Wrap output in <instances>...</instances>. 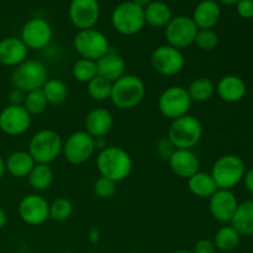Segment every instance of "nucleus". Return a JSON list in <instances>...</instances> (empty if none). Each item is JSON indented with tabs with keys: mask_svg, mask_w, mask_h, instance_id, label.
<instances>
[{
	"mask_svg": "<svg viewBox=\"0 0 253 253\" xmlns=\"http://www.w3.org/2000/svg\"><path fill=\"white\" fill-rule=\"evenodd\" d=\"M96 168L101 177L119 183L131 174L133 161L130 153L119 146H106L96 156Z\"/></svg>",
	"mask_w": 253,
	"mask_h": 253,
	"instance_id": "f257e3e1",
	"label": "nucleus"
},
{
	"mask_svg": "<svg viewBox=\"0 0 253 253\" xmlns=\"http://www.w3.org/2000/svg\"><path fill=\"white\" fill-rule=\"evenodd\" d=\"M145 95V82L138 76L126 73L113 83L110 100L120 110H130L140 105Z\"/></svg>",
	"mask_w": 253,
	"mask_h": 253,
	"instance_id": "f03ea898",
	"label": "nucleus"
},
{
	"mask_svg": "<svg viewBox=\"0 0 253 253\" xmlns=\"http://www.w3.org/2000/svg\"><path fill=\"white\" fill-rule=\"evenodd\" d=\"M203 132L204 128L202 121L194 115L188 114L170 123L167 138L174 148L194 150L202 141Z\"/></svg>",
	"mask_w": 253,
	"mask_h": 253,
	"instance_id": "7ed1b4c3",
	"label": "nucleus"
},
{
	"mask_svg": "<svg viewBox=\"0 0 253 253\" xmlns=\"http://www.w3.org/2000/svg\"><path fill=\"white\" fill-rule=\"evenodd\" d=\"M63 138L57 131L51 128L37 131L29 142V153L36 163L51 165L62 155Z\"/></svg>",
	"mask_w": 253,
	"mask_h": 253,
	"instance_id": "20e7f679",
	"label": "nucleus"
},
{
	"mask_svg": "<svg viewBox=\"0 0 253 253\" xmlns=\"http://www.w3.org/2000/svg\"><path fill=\"white\" fill-rule=\"evenodd\" d=\"M246 166L237 155H224L217 158L211 168V177L214 178L219 189L232 190L244 180Z\"/></svg>",
	"mask_w": 253,
	"mask_h": 253,
	"instance_id": "39448f33",
	"label": "nucleus"
},
{
	"mask_svg": "<svg viewBox=\"0 0 253 253\" xmlns=\"http://www.w3.org/2000/svg\"><path fill=\"white\" fill-rule=\"evenodd\" d=\"M48 79L46 66L39 59H29L15 67L11 73L12 88L29 93L43 86Z\"/></svg>",
	"mask_w": 253,
	"mask_h": 253,
	"instance_id": "423d86ee",
	"label": "nucleus"
},
{
	"mask_svg": "<svg viewBox=\"0 0 253 253\" xmlns=\"http://www.w3.org/2000/svg\"><path fill=\"white\" fill-rule=\"evenodd\" d=\"M111 25L120 35L133 36L145 27V14L142 7L137 6L132 0L120 2L111 14Z\"/></svg>",
	"mask_w": 253,
	"mask_h": 253,
	"instance_id": "0eeeda50",
	"label": "nucleus"
},
{
	"mask_svg": "<svg viewBox=\"0 0 253 253\" xmlns=\"http://www.w3.org/2000/svg\"><path fill=\"white\" fill-rule=\"evenodd\" d=\"M73 47L81 58L95 62L110 51L108 37L94 27L79 30L73 39Z\"/></svg>",
	"mask_w": 253,
	"mask_h": 253,
	"instance_id": "6e6552de",
	"label": "nucleus"
},
{
	"mask_svg": "<svg viewBox=\"0 0 253 253\" xmlns=\"http://www.w3.org/2000/svg\"><path fill=\"white\" fill-rule=\"evenodd\" d=\"M192 104L187 88L182 85L168 86L158 96V110L170 121L188 115Z\"/></svg>",
	"mask_w": 253,
	"mask_h": 253,
	"instance_id": "1a4fd4ad",
	"label": "nucleus"
},
{
	"mask_svg": "<svg viewBox=\"0 0 253 253\" xmlns=\"http://www.w3.org/2000/svg\"><path fill=\"white\" fill-rule=\"evenodd\" d=\"M95 151V140L84 130L74 131L63 140L62 155L71 165H83L90 160Z\"/></svg>",
	"mask_w": 253,
	"mask_h": 253,
	"instance_id": "9d476101",
	"label": "nucleus"
},
{
	"mask_svg": "<svg viewBox=\"0 0 253 253\" xmlns=\"http://www.w3.org/2000/svg\"><path fill=\"white\" fill-rule=\"evenodd\" d=\"M151 66L153 71L161 76H177L185 67L184 54L175 47L167 43L162 44L153 49L151 54Z\"/></svg>",
	"mask_w": 253,
	"mask_h": 253,
	"instance_id": "9b49d317",
	"label": "nucleus"
},
{
	"mask_svg": "<svg viewBox=\"0 0 253 253\" xmlns=\"http://www.w3.org/2000/svg\"><path fill=\"white\" fill-rule=\"evenodd\" d=\"M198 27L189 16L172 17L169 24L165 27V37L167 44L183 51L192 46L198 34Z\"/></svg>",
	"mask_w": 253,
	"mask_h": 253,
	"instance_id": "f8f14e48",
	"label": "nucleus"
},
{
	"mask_svg": "<svg viewBox=\"0 0 253 253\" xmlns=\"http://www.w3.org/2000/svg\"><path fill=\"white\" fill-rule=\"evenodd\" d=\"M19 216L30 226H40L49 219V203L39 193L27 194L17 207Z\"/></svg>",
	"mask_w": 253,
	"mask_h": 253,
	"instance_id": "ddd939ff",
	"label": "nucleus"
},
{
	"mask_svg": "<svg viewBox=\"0 0 253 253\" xmlns=\"http://www.w3.org/2000/svg\"><path fill=\"white\" fill-rule=\"evenodd\" d=\"M52 37L53 30L51 25L42 17H34L22 26L20 39L26 44L27 48L37 51L46 48L51 43Z\"/></svg>",
	"mask_w": 253,
	"mask_h": 253,
	"instance_id": "4468645a",
	"label": "nucleus"
},
{
	"mask_svg": "<svg viewBox=\"0 0 253 253\" xmlns=\"http://www.w3.org/2000/svg\"><path fill=\"white\" fill-rule=\"evenodd\" d=\"M31 123L32 116L22 105H7L0 111V130L7 136L24 135Z\"/></svg>",
	"mask_w": 253,
	"mask_h": 253,
	"instance_id": "2eb2a0df",
	"label": "nucleus"
},
{
	"mask_svg": "<svg viewBox=\"0 0 253 253\" xmlns=\"http://www.w3.org/2000/svg\"><path fill=\"white\" fill-rule=\"evenodd\" d=\"M69 20L79 30L93 29L100 17L98 0H72L68 7Z\"/></svg>",
	"mask_w": 253,
	"mask_h": 253,
	"instance_id": "dca6fc26",
	"label": "nucleus"
},
{
	"mask_svg": "<svg viewBox=\"0 0 253 253\" xmlns=\"http://www.w3.org/2000/svg\"><path fill=\"white\" fill-rule=\"evenodd\" d=\"M239 207V200L232 190L217 189L209 198V211L216 221L230 224Z\"/></svg>",
	"mask_w": 253,
	"mask_h": 253,
	"instance_id": "f3484780",
	"label": "nucleus"
},
{
	"mask_svg": "<svg viewBox=\"0 0 253 253\" xmlns=\"http://www.w3.org/2000/svg\"><path fill=\"white\" fill-rule=\"evenodd\" d=\"M167 161L170 170L182 179H188L200 170V161L193 150L175 148Z\"/></svg>",
	"mask_w": 253,
	"mask_h": 253,
	"instance_id": "a211bd4d",
	"label": "nucleus"
},
{
	"mask_svg": "<svg viewBox=\"0 0 253 253\" xmlns=\"http://www.w3.org/2000/svg\"><path fill=\"white\" fill-rule=\"evenodd\" d=\"M29 56V48L20 37H5L0 41V64L15 68Z\"/></svg>",
	"mask_w": 253,
	"mask_h": 253,
	"instance_id": "6ab92c4d",
	"label": "nucleus"
},
{
	"mask_svg": "<svg viewBox=\"0 0 253 253\" xmlns=\"http://www.w3.org/2000/svg\"><path fill=\"white\" fill-rule=\"evenodd\" d=\"M114 126V116L105 108H95L89 111L84 120V131L93 138L105 137Z\"/></svg>",
	"mask_w": 253,
	"mask_h": 253,
	"instance_id": "aec40b11",
	"label": "nucleus"
},
{
	"mask_svg": "<svg viewBox=\"0 0 253 253\" xmlns=\"http://www.w3.org/2000/svg\"><path fill=\"white\" fill-rule=\"evenodd\" d=\"M246 91L247 86L245 81L235 74L224 76L215 85V93L219 98L230 104L241 101L246 95Z\"/></svg>",
	"mask_w": 253,
	"mask_h": 253,
	"instance_id": "412c9836",
	"label": "nucleus"
},
{
	"mask_svg": "<svg viewBox=\"0 0 253 253\" xmlns=\"http://www.w3.org/2000/svg\"><path fill=\"white\" fill-rule=\"evenodd\" d=\"M96 69L98 76L114 83L126 74V62L120 53L110 49L96 61Z\"/></svg>",
	"mask_w": 253,
	"mask_h": 253,
	"instance_id": "4be33fe9",
	"label": "nucleus"
},
{
	"mask_svg": "<svg viewBox=\"0 0 253 253\" xmlns=\"http://www.w3.org/2000/svg\"><path fill=\"white\" fill-rule=\"evenodd\" d=\"M221 16V7L215 0H202L193 11V21L199 30L214 29Z\"/></svg>",
	"mask_w": 253,
	"mask_h": 253,
	"instance_id": "5701e85b",
	"label": "nucleus"
},
{
	"mask_svg": "<svg viewBox=\"0 0 253 253\" xmlns=\"http://www.w3.org/2000/svg\"><path fill=\"white\" fill-rule=\"evenodd\" d=\"M36 162L29 151H15L5 160L6 172L14 178H27Z\"/></svg>",
	"mask_w": 253,
	"mask_h": 253,
	"instance_id": "b1692460",
	"label": "nucleus"
},
{
	"mask_svg": "<svg viewBox=\"0 0 253 253\" xmlns=\"http://www.w3.org/2000/svg\"><path fill=\"white\" fill-rule=\"evenodd\" d=\"M232 227L240 234V236H252L253 235V200H245L239 203L236 212L230 222Z\"/></svg>",
	"mask_w": 253,
	"mask_h": 253,
	"instance_id": "393cba45",
	"label": "nucleus"
},
{
	"mask_svg": "<svg viewBox=\"0 0 253 253\" xmlns=\"http://www.w3.org/2000/svg\"><path fill=\"white\" fill-rule=\"evenodd\" d=\"M188 189L193 195L202 199H209L219 188L209 172H197L188 178Z\"/></svg>",
	"mask_w": 253,
	"mask_h": 253,
	"instance_id": "a878e982",
	"label": "nucleus"
},
{
	"mask_svg": "<svg viewBox=\"0 0 253 253\" xmlns=\"http://www.w3.org/2000/svg\"><path fill=\"white\" fill-rule=\"evenodd\" d=\"M145 14V21L150 26L161 29L166 27L172 20V10L166 2L160 0H153L148 6L143 9Z\"/></svg>",
	"mask_w": 253,
	"mask_h": 253,
	"instance_id": "bb28decb",
	"label": "nucleus"
},
{
	"mask_svg": "<svg viewBox=\"0 0 253 253\" xmlns=\"http://www.w3.org/2000/svg\"><path fill=\"white\" fill-rule=\"evenodd\" d=\"M27 180H29L30 187L36 193L44 192L53 183V170L49 167V165L36 163L30 174L27 175Z\"/></svg>",
	"mask_w": 253,
	"mask_h": 253,
	"instance_id": "cd10ccee",
	"label": "nucleus"
},
{
	"mask_svg": "<svg viewBox=\"0 0 253 253\" xmlns=\"http://www.w3.org/2000/svg\"><path fill=\"white\" fill-rule=\"evenodd\" d=\"M41 89L43 91L44 98H46L48 105H62L67 100V98H68V85L62 79H47V82L43 84Z\"/></svg>",
	"mask_w": 253,
	"mask_h": 253,
	"instance_id": "c85d7f7f",
	"label": "nucleus"
},
{
	"mask_svg": "<svg viewBox=\"0 0 253 253\" xmlns=\"http://www.w3.org/2000/svg\"><path fill=\"white\" fill-rule=\"evenodd\" d=\"M187 90L193 103H205L214 96L215 84L211 79L199 77L189 84Z\"/></svg>",
	"mask_w": 253,
	"mask_h": 253,
	"instance_id": "c756f323",
	"label": "nucleus"
},
{
	"mask_svg": "<svg viewBox=\"0 0 253 253\" xmlns=\"http://www.w3.org/2000/svg\"><path fill=\"white\" fill-rule=\"evenodd\" d=\"M239 232L231 226V225H225L221 229H219L215 234L214 245L217 250L222 252H231L235 249H237L240 244Z\"/></svg>",
	"mask_w": 253,
	"mask_h": 253,
	"instance_id": "7c9ffc66",
	"label": "nucleus"
},
{
	"mask_svg": "<svg viewBox=\"0 0 253 253\" xmlns=\"http://www.w3.org/2000/svg\"><path fill=\"white\" fill-rule=\"evenodd\" d=\"M72 76L79 83H89L98 76L96 62L85 58L77 59L72 66Z\"/></svg>",
	"mask_w": 253,
	"mask_h": 253,
	"instance_id": "2f4dec72",
	"label": "nucleus"
},
{
	"mask_svg": "<svg viewBox=\"0 0 253 253\" xmlns=\"http://www.w3.org/2000/svg\"><path fill=\"white\" fill-rule=\"evenodd\" d=\"M111 89L113 83L100 76H96L89 83H86V93L95 101H105L110 99Z\"/></svg>",
	"mask_w": 253,
	"mask_h": 253,
	"instance_id": "473e14b6",
	"label": "nucleus"
},
{
	"mask_svg": "<svg viewBox=\"0 0 253 253\" xmlns=\"http://www.w3.org/2000/svg\"><path fill=\"white\" fill-rule=\"evenodd\" d=\"M22 106L26 109L30 115L34 116L43 114L46 111L47 106H48V103H47L46 98H44L42 89H37V90L26 93Z\"/></svg>",
	"mask_w": 253,
	"mask_h": 253,
	"instance_id": "72a5a7b5",
	"label": "nucleus"
},
{
	"mask_svg": "<svg viewBox=\"0 0 253 253\" xmlns=\"http://www.w3.org/2000/svg\"><path fill=\"white\" fill-rule=\"evenodd\" d=\"M73 204L67 198H57L49 203V219L53 221H66L73 214Z\"/></svg>",
	"mask_w": 253,
	"mask_h": 253,
	"instance_id": "f704fd0d",
	"label": "nucleus"
},
{
	"mask_svg": "<svg viewBox=\"0 0 253 253\" xmlns=\"http://www.w3.org/2000/svg\"><path fill=\"white\" fill-rule=\"evenodd\" d=\"M219 35L212 29L208 30H198V34L195 36L194 43L202 51L210 52L214 51L219 46Z\"/></svg>",
	"mask_w": 253,
	"mask_h": 253,
	"instance_id": "c9c22d12",
	"label": "nucleus"
},
{
	"mask_svg": "<svg viewBox=\"0 0 253 253\" xmlns=\"http://www.w3.org/2000/svg\"><path fill=\"white\" fill-rule=\"evenodd\" d=\"M118 183L105 177H99L94 182V193L100 199H110L115 195Z\"/></svg>",
	"mask_w": 253,
	"mask_h": 253,
	"instance_id": "e433bc0d",
	"label": "nucleus"
},
{
	"mask_svg": "<svg viewBox=\"0 0 253 253\" xmlns=\"http://www.w3.org/2000/svg\"><path fill=\"white\" fill-rule=\"evenodd\" d=\"M236 10L242 19H253V0H239L236 4Z\"/></svg>",
	"mask_w": 253,
	"mask_h": 253,
	"instance_id": "4c0bfd02",
	"label": "nucleus"
},
{
	"mask_svg": "<svg viewBox=\"0 0 253 253\" xmlns=\"http://www.w3.org/2000/svg\"><path fill=\"white\" fill-rule=\"evenodd\" d=\"M216 247H215L214 241L209 239H202L195 242L193 253H215Z\"/></svg>",
	"mask_w": 253,
	"mask_h": 253,
	"instance_id": "58836bf2",
	"label": "nucleus"
},
{
	"mask_svg": "<svg viewBox=\"0 0 253 253\" xmlns=\"http://www.w3.org/2000/svg\"><path fill=\"white\" fill-rule=\"evenodd\" d=\"M25 95H26L25 91L20 90L17 88H12L7 94V101H9L7 105H22L25 100Z\"/></svg>",
	"mask_w": 253,
	"mask_h": 253,
	"instance_id": "ea45409f",
	"label": "nucleus"
},
{
	"mask_svg": "<svg viewBox=\"0 0 253 253\" xmlns=\"http://www.w3.org/2000/svg\"><path fill=\"white\" fill-rule=\"evenodd\" d=\"M242 182H244L246 189L253 195V168H251V169L247 170V172L245 173V177Z\"/></svg>",
	"mask_w": 253,
	"mask_h": 253,
	"instance_id": "a19ab883",
	"label": "nucleus"
},
{
	"mask_svg": "<svg viewBox=\"0 0 253 253\" xmlns=\"http://www.w3.org/2000/svg\"><path fill=\"white\" fill-rule=\"evenodd\" d=\"M6 221H7L6 212H5V210L0 207V230L4 229V226L6 225Z\"/></svg>",
	"mask_w": 253,
	"mask_h": 253,
	"instance_id": "79ce46f5",
	"label": "nucleus"
},
{
	"mask_svg": "<svg viewBox=\"0 0 253 253\" xmlns=\"http://www.w3.org/2000/svg\"><path fill=\"white\" fill-rule=\"evenodd\" d=\"M133 2H135L136 5H137V6H140V7H142V9H145L146 6H148V5L151 4V2L153 1V0H132Z\"/></svg>",
	"mask_w": 253,
	"mask_h": 253,
	"instance_id": "37998d69",
	"label": "nucleus"
},
{
	"mask_svg": "<svg viewBox=\"0 0 253 253\" xmlns=\"http://www.w3.org/2000/svg\"><path fill=\"white\" fill-rule=\"evenodd\" d=\"M6 173V166H5V160L0 156V179H2V177Z\"/></svg>",
	"mask_w": 253,
	"mask_h": 253,
	"instance_id": "c03bdc74",
	"label": "nucleus"
},
{
	"mask_svg": "<svg viewBox=\"0 0 253 253\" xmlns=\"http://www.w3.org/2000/svg\"><path fill=\"white\" fill-rule=\"evenodd\" d=\"M239 0H217V2H221L225 5H236Z\"/></svg>",
	"mask_w": 253,
	"mask_h": 253,
	"instance_id": "a18cd8bd",
	"label": "nucleus"
},
{
	"mask_svg": "<svg viewBox=\"0 0 253 253\" xmlns=\"http://www.w3.org/2000/svg\"><path fill=\"white\" fill-rule=\"evenodd\" d=\"M172 253H193L192 251H185V250H178V251H174Z\"/></svg>",
	"mask_w": 253,
	"mask_h": 253,
	"instance_id": "49530a36",
	"label": "nucleus"
},
{
	"mask_svg": "<svg viewBox=\"0 0 253 253\" xmlns=\"http://www.w3.org/2000/svg\"><path fill=\"white\" fill-rule=\"evenodd\" d=\"M66 253H73V252H66Z\"/></svg>",
	"mask_w": 253,
	"mask_h": 253,
	"instance_id": "de8ad7c7",
	"label": "nucleus"
}]
</instances>
